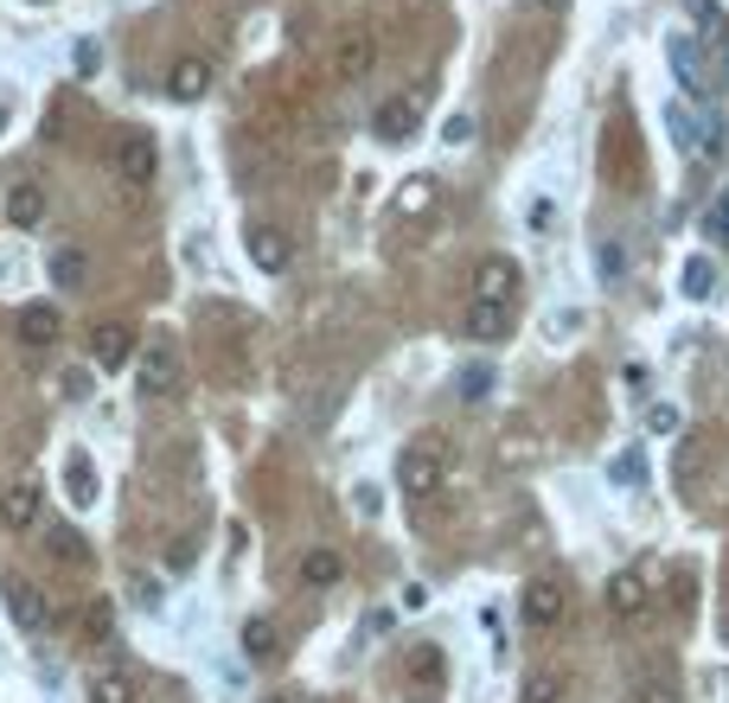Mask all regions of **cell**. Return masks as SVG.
I'll use <instances>...</instances> for the list:
<instances>
[{
	"mask_svg": "<svg viewBox=\"0 0 729 703\" xmlns=\"http://www.w3.org/2000/svg\"><path fill=\"white\" fill-rule=\"evenodd\" d=\"M422 205H429V180H410L403 192H397V211H403V218H417Z\"/></svg>",
	"mask_w": 729,
	"mask_h": 703,
	"instance_id": "32",
	"label": "cell"
},
{
	"mask_svg": "<svg viewBox=\"0 0 729 703\" xmlns=\"http://www.w3.org/2000/svg\"><path fill=\"white\" fill-rule=\"evenodd\" d=\"M0 134H7V109H0Z\"/></svg>",
	"mask_w": 729,
	"mask_h": 703,
	"instance_id": "42",
	"label": "cell"
},
{
	"mask_svg": "<svg viewBox=\"0 0 729 703\" xmlns=\"http://www.w3.org/2000/svg\"><path fill=\"white\" fill-rule=\"evenodd\" d=\"M206 90H211V64L206 58H180V64L167 71V97H173V103H199Z\"/></svg>",
	"mask_w": 729,
	"mask_h": 703,
	"instance_id": "11",
	"label": "cell"
},
{
	"mask_svg": "<svg viewBox=\"0 0 729 703\" xmlns=\"http://www.w3.org/2000/svg\"><path fill=\"white\" fill-rule=\"evenodd\" d=\"M288 257H294V250H288V237L276 231V224H257V231H250V262H257L262 275H282Z\"/></svg>",
	"mask_w": 729,
	"mask_h": 703,
	"instance_id": "13",
	"label": "cell"
},
{
	"mask_svg": "<svg viewBox=\"0 0 729 703\" xmlns=\"http://www.w3.org/2000/svg\"><path fill=\"white\" fill-rule=\"evenodd\" d=\"M525 703H570V677L557 672V665L531 672V677H525Z\"/></svg>",
	"mask_w": 729,
	"mask_h": 703,
	"instance_id": "21",
	"label": "cell"
},
{
	"mask_svg": "<svg viewBox=\"0 0 729 703\" xmlns=\"http://www.w3.org/2000/svg\"><path fill=\"white\" fill-rule=\"evenodd\" d=\"M493 396V365H468L461 371V403H487Z\"/></svg>",
	"mask_w": 729,
	"mask_h": 703,
	"instance_id": "26",
	"label": "cell"
},
{
	"mask_svg": "<svg viewBox=\"0 0 729 703\" xmlns=\"http://www.w3.org/2000/svg\"><path fill=\"white\" fill-rule=\"evenodd\" d=\"M647 429H652V435H678V410H672V403H652Z\"/></svg>",
	"mask_w": 729,
	"mask_h": 703,
	"instance_id": "33",
	"label": "cell"
},
{
	"mask_svg": "<svg viewBox=\"0 0 729 703\" xmlns=\"http://www.w3.org/2000/svg\"><path fill=\"white\" fill-rule=\"evenodd\" d=\"M710 32H717V64H723V78H729V32L717 20H710Z\"/></svg>",
	"mask_w": 729,
	"mask_h": 703,
	"instance_id": "39",
	"label": "cell"
},
{
	"mask_svg": "<svg viewBox=\"0 0 729 703\" xmlns=\"http://www.w3.org/2000/svg\"><path fill=\"white\" fill-rule=\"evenodd\" d=\"M647 601H652V589H647V575L640 570H615L608 575V607H615V614H640Z\"/></svg>",
	"mask_w": 729,
	"mask_h": 703,
	"instance_id": "14",
	"label": "cell"
},
{
	"mask_svg": "<svg viewBox=\"0 0 729 703\" xmlns=\"http://www.w3.org/2000/svg\"><path fill=\"white\" fill-rule=\"evenodd\" d=\"M519 614L538 626V633H545V626H563V614H570V582H563L557 570L531 575V582H525V595H519Z\"/></svg>",
	"mask_w": 729,
	"mask_h": 703,
	"instance_id": "1",
	"label": "cell"
},
{
	"mask_svg": "<svg viewBox=\"0 0 729 703\" xmlns=\"http://www.w3.org/2000/svg\"><path fill=\"white\" fill-rule=\"evenodd\" d=\"M678 288H685L691 301H710V294H717V262H710V257H691L685 269H678Z\"/></svg>",
	"mask_w": 729,
	"mask_h": 703,
	"instance_id": "22",
	"label": "cell"
},
{
	"mask_svg": "<svg viewBox=\"0 0 729 703\" xmlns=\"http://www.w3.org/2000/svg\"><path fill=\"white\" fill-rule=\"evenodd\" d=\"M339 575H346L339 550H308V556H301V582H308V589H333Z\"/></svg>",
	"mask_w": 729,
	"mask_h": 703,
	"instance_id": "20",
	"label": "cell"
},
{
	"mask_svg": "<svg viewBox=\"0 0 729 703\" xmlns=\"http://www.w3.org/2000/svg\"><path fill=\"white\" fill-rule=\"evenodd\" d=\"M601 275H608V282L621 275V243H601Z\"/></svg>",
	"mask_w": 729,
	"mask_h": 703,
	"instance_id": "36",
	"label": "cell"
},
{
	"mask_svg": "<svg viewBox=\"0 0 729 703\" xmlns=\"http://www.w3.org/2000/svg\"><path fill=\"white\" fill-rule=\"evenodd\" d=\"M723 640H729V621H723Z\"/></svg>",
	"mask_w": 729,
	"mask_h": 703,
	"instance_id": "43",
	"label": "cell"
},
{
	"mask_svg": "<svg viewBox=\"0 0 729 703\" xmlns=\"http://www.w3.org/2000/svg\"><path fill=\"white\" fill-rule=\"evenodd\" d=\"M403 672H410V684H442L448 677V659L436 646H417L410 659H403Z\"/></svg>",
	"mask_w": 729,
	"mask_h": 703,
	"instance_id": "23",
	"label": "cell"
},
{
	"mask_svg": "<svg viewBox=\"0 0 729 703\" xmlns=\"http://www.w3.org/2000/svg\"><path fill=\"white\" fill-rule=\"evenodd\" d=\"M64 396H90V371H64Z\"/></svg>",
	"mask_w": 729,
	"mask_h": 703,
	"instance_id": "37",
	"label": "cell"
},
{
	"mask_svg": "<svg viewBox=\"0 0 729 703\" xmlns=\"http://www.w3.org/2000/svg\"><path fill=\"white\" fill-rule=\"evenodd\" d=\"M97 64H103L97 39H78V52H71V71H78V78H97Z\"/></svg>",
	"mask_w": 729,
	"mask_h": 703,
	"instance_id": "31",
	"label": "cell"
},
{
	"mask_svg": "<svg viewBox=\"0 0 729 703\" xmlns=\"http://www.w3.org/2000/svg\"><path fill=\"white\" fill-rule=\"evenodd\" d=\"M116 167H122V180L129 185H148L154 180V141H148V134L122 141V148H116Z\"/></svg>",
	"mask_w": 729,
	"mask_h": 703,
	"instance_id": "16",
	"label": "cell"
},
{
	"mask_svg": "<svg viewBox=\"0 0 729 703\" xmlns=\"http://www.w3.org/2000/svg\"><path fill=\"white\" fill-rule=\"evenodd\" d=\"M397 480H403V493H410V499H429V493H436V486L448 480V448H442V442L403 448V461H397Z\"/></svg>",
	"mask_w": 729,
	"mask_h": 703,
	"instance_id": "2",
	"label": "cell"
},
{
	"mask_svg": "<svg viewBox=\"0 0 729 703\" xmlns=\"http://www.w3.org/2000/svg\"><path fill=\"white\" fill-rule=\"evenodd\" d=\"M262 703H294V697H262Z\"/></svg>",
	"mask_w": 729,
	"mask_h": 703,
	"instance_id": "41",
	"label": "cell"
},
{
	"mask_svg": "<svg viewBox=\"0 0 729 703\" xmlns=\"http://www.w3.org/2000/svg\"><path fill=\"white\" fill-rule=\"evenodd\" d=\"M58 339V308L52 301H32L27 313H20V345H32V352H46Z\"/></svg>",
	"mask_w": 729,
	"mask_h": 703,
	"instance_id": "15",
	"label": "cell"
},
{
	"mask_svg": "<svg viewBox=\"0 0 729 703\" xmlns=\"http://www.w3.org/2000/svg\"><path fill=\"white\" fill-rule=\"evenodd\" d=\"M685 13H691V20H703V27H710V20H717V0H685Z\"/></svg>",
	"mask_w": 729,
	"mask_h": 703,
	"instance_id": "38",
	"label": "cell"
},
{
	"mask_svg": "<svg viewBox=\"0 0 729 703\" xmlns=\"http://www.w3.org/2000/svg\"><path fill=\"white\" fill-rule=\"evenodd\" d=\"M39 218H46V192H39L32 180H20L13 192H7V224H13V231H32Z\"/></svg>",
	"mask_w": 729,
	"mask_h": 703,
	"instance_id": "17",
	"label": "cell"
},
{
	"mask_svg": "<svg viewBox=\"0 0 729 703\" xmlns=\"http://www.w3.org/2000/svg\"><path fill=\"white\" fill-rule=\"evenodd\" d=\"M243 652H250V659H276V626L250 621V626H243Z\"/></svg>",
	"mask_w": 729,
	"mask_h": 703,
	"instance_id": "29",
	"label": "cell"
},
{
	"mask_svg": "<svg viewBox=\"0 0 729 703\" xmlns=\"http://www.w3.org/2000/svg\"><path fill=\"white\" fill-rule=\"evenodd\" d=\"M512 333V308L506 301H473L468 308V339H506Z\"/></svg>",
	"mask_w": 729,
	"mask_h": 703,
	"instance_id": "18",
	"label": "cell"
},
{
	"mask_svg": "<svg viewBox=\"0 0 729 703\" xmlns=\"http://www.w3.org/2000/svg\"><path fill=\"white\" fill-rule=\"evenodd\" d=\"M633 703H685V691H678V672L666 665V659H652L647 672L633 677Z\"/></svg>",
	"mask_w": 729,
	"mask_h": 703,
	"instance_id": "12",
	"label": "cell"
},
{
	"mask_svg": "<svg viewBox=\"0 0 729 703\" xmlns=\"http://www.w3.org/2000/svg\"><path fill=\"white\" fill-rule=\"evenodd\" d=\"M90 359H97V365H103V371L129 365V359H134V333H129V327H122V320H103V327L90 333Z\"/></svg>",
	"mask_w": 729,
	"mask_h": 703,
	"instance_id": "10",
	"label": "cell"
},
{
	"mask_svg": "<svg viewBox=\"0 0 729 703\" xmlns=\"http://www.w3.org/2000/svg\"><path fill=\"white\" fill-rule=\"evenodd\" d=\"M97 486H103V480H97V461H90V454H71V461H64V493H71V505H97Z\"/></svg>",
	"mask_w": 729,
	"mask_h": 703,
	"instance_id": "19",
	"label": "cell"
},
{
	"mask_svg": "<svg viewBox=\"0 0 729 703\" xmlns=\"http://www.w3.org/2000/svg\"><path fill=\"white\" fill-rule=\"evenodd\" d=\"M52 282L58 288H78L83 282V250H52Z\"/></svg>",
	"mask_w": 729,
	"mask_h": 703,
	"instance_id": "28",
	"label": "cell"
},
{
	"mask_svg": "<svg viewBox=\"0 0 729 703\" xmlns=\"http://www.w3.org/2000/svg\"><path fill=\"white\" fill-rule=\"evenodd\" d=\"M90 703H134V677L129 672H97L90 677Z\"/></svg>",
	"mask_w": 729,
	"mask_h": 703,
	"instance_id": "24",
	"label": "cell"
},
{
	"mask_svg": "<svg viewBox=\"0 0 729 703\" xmlns=\"http://www.w3.org/2000/svg\"><path fill=\"white\" fill-rule=\"evenodd\" d=\"M109 633H116V614H109V601H90V614H83V640H90V646H103Z\"/></svg>",
	"mask_w": 729,
	"mask_h": 703,
	"instance_id": "27",
	"label": "cell"
},
{
	"mask_svg": "<svg viewBox=\"0 0 729 703\" xmlns=\"http://www.w3.org/2000/svg\"><path fill=\"white\" fill-rule=\"evenodd\" d=\"M417 116H422L417 90H410V97H391V103H378V116H371V134H378V141H410V134H417Z\"/></svg>",
	"mask_w": 729,
	"mask_h": 703,
	"instance_id": "6",
	"label": "cell"
},
{
	"mask_svg": "<svg viewBox=\"0 0 729 703\" xmlns=\"http://www.w3.org/2000/svg\"><path fill=\"white\" fill-rule=\"evenodd\" d=\"M538 7H550V13H563V7H570V0H538Z\"/></svg>",
	"mask_w": 729,
	"mask_h": 703,
	"instance_id": "40",
	"label": "cell"
},
{
	"mask_svg": "<svg viewBox=\"0 0 729 703\" xmlns=\"http://www.w3.org/2000/svg\"><path fill=\"white\" fill-rule=\"evenodd\" d=\"M141 365H134V391L148 396H167V391H180V352L173 345H148V352H134Z\"/></svg>",
	"mask_w": 729,
	"mask_h": 703,
	"instance_id": "3",
	"label": "cell"
},
{
	"mask_svg": "<svg viewBox=\"0 0 729 703\" xmlns=\"http://www.w3.org/2000/svg\"><path fill=\"white\" fill-rule=\"evenodd\" d=\"M525 224H531V231H550V224H557V205H550V199H531Z\"/></svg>",
	"mask_w": 729,
	"mask_h": 703,
	"instance_id": "35",
	"label": "cell"
},
{
	"mask_svg": "<svg viewBox=\"0 0 729 703\" xmlns=\"http://www.w3.org/2000/svg\"><path fill=\"white\" fill-rule=\"evenodd\" d=\"M39 512H46V499H39V486H32V480H13V486L0 493V524H7V531H32V524H39Z\"/></svg>",
	"mask_w": 729,
	"mask_h": 703,
	"instance_id": "8",
	"label": "cell"
},
{
	"mask_svg": "<svg viewBox=\"0 0 729 703\" xmlns=\"http://www.w3.org/2000/svg\"><path fill=\"white\" fill-rule=\"evenodd\" d=\"M512 294H519V262L512 257H487L473 269V301H506L512 308Z\"/></svg>",
	"mask_w": 729,
	"mask_h": 703,
	"instance_id": "7",
	"label": "cell"
},
{
	"mask_svg": "<svg viewBox=\"0 0 729 703\" xmlns=\"http://www.w3.org/2000/svg\"><path fill=\"white\" fill-rule=\"evenodd\" d=\"M371 64H378V39H371L364 27H352V32L333 46V78H339V83H359Z\"/></svg>",
	"mask_w": 729,
	"mask_h": 703,
	"instance_id": "4",
	"label": "cell"
},
{
	"mask_svg": "<svg viewBox=\"0 0 729 703\" xmlns=\"http://www.w3.org/2000/svg\"><path fill=\"white\" fill-rule=\"evenodd\" d=\"M666 58H672V71L678 83L698 97V103H710V71H703V52H698V39H685V32H672L666 39Z\"/></svg>",
	"mask_w": 729,
	"mask_h": 703,
	"instance_id": "5",
	"label": "cell"
},
{
	"mask_svg": "<svg viewBox=\"0 0 729 703\" xmlns=\"http://www.w3.org/2000/svg\"><path fill=\"white\" fill-rule=\"evenodd\" d=\"M32 7H39V0H32Z\"/></svg>",
	"mask_w": 729,
	"mask_h": 703,
	"instance_id": "44",
	"label": "cell"
},
{
	"mask_svg": "<svg viewBox=\"0 0 729 703\" xmlns=\"http://www.w3.org/2000/svg\"><path fill=\"white\" fill-rule=\"evenodd\" d=\"M608 480H615V486H647V461H640V454H615Z\"/></svg>",
	"mask_w": 729,
	"mask_h": 703,
	"instance_id": "30",
	"label": "cell"
},
{
	"mask_svg": "<svg viewBox=\"0 0 729 703\" xmlns=\"http://www.w3.org/2000/svg\"><path fill=\"white\" fill-rule=\"evenodd\" d=\"M7 607H13V626H27V633H39V626L52 621V601H46V589H32V582H7Z\"/></svg>",
	"mask_w": 729,
	"mask_h": 703,
	"instance_id": "9",
	"label": "cell"
},
{
	"mask_svg": "<svg viewBox=\"0 0 729 703\" xmlns=\"http://www.w3.org/2000/svg\"><path fill=\"white\" fill-rule=\"evenodd\" d=\"M46 544H52V556H58V563H83V556H90V544H83V538L71 531V524H58V531L46 538Z\"/></svg>",
	"mask_w": 729,
	"mask_h": 703,
	"instance_id": "25",
	"label": "cell"
},
{
	"mask_svg": "<svg viewBox=\"0 0 729 703\" xmlns=\"http://www.w3.org/2000/svg\"><path fill=\"white\" fill-rule=\"evenodd\" d=\"M442 141H448V148L473 141V116H448V122H442Z\"/></svg>",
	"mask_w": 729,
	"mask_h": 703,
	"instance_id": "34",
	"label": "cell"
}]
</instances>
